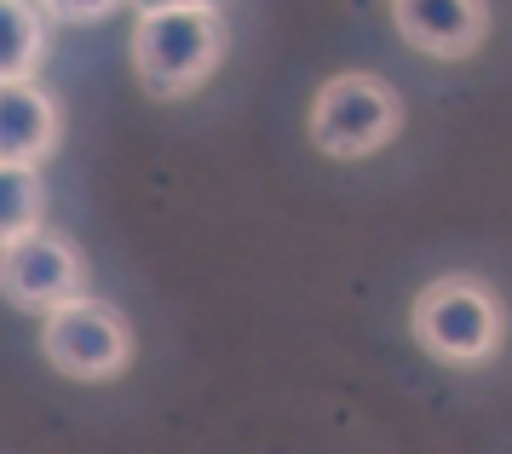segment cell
I'll use <instances>...</instances> for the list:
<instances>
[{
	"label": "cell",
	"mask_w": 512,
	"mask_h": 454,
	"mask_svg": "<svg viewBox=\"0 0 512 454\" xmlns=\"http://www.w3.org/2000/svg\"><path fill=\"white\" fill-rule=\"evenodd\" d=\"M409 334L443 368H478L507 340V311L478 276H438L409 305Z\"/></svg>",
	"instance_id": "1"
},
{
	"label": "cell",
	"mask_w": 512,
	"mask_h": 454,
	"mask_svg": "<svg viewBox=\"0 0 512 454\" xmlns=\"http://www.w3.org/2000/svg\"><path fill=\"white\" fill-rule=\"evenodd\" d=\"M403 133V92L374 75V69H340L328 75L311 110H305V138L328 161H363L380 156Z\"/></svg>",
	"instance_id": "2"
},
{
	"label": "cell",
	"mask_w": 512,
	"mask_h": 454,
	"mask_svg": "<svg viewBox=\"0 0 512 454\" xmlns=\"http://www.w3.org/2000/svg\"><path fill=\"white\" fill-rule=\"evenodd\" d=\"M133 75L156 98H185L225 64V12L219 6H190V12H144L133 23Z\"/></svg>",
	"instance_id": "3"
},
{
	"label": "cell",
	"mask_w": 512,
	"mask_h": 454,
	"mask_svg": "<svg viewBox=\"0 0 512 454\" xmlns=\"http://www.w3.org/2000/svg\"><path fill=\"white\" fill-rule=\"evenodd\" d=\"M41 351H47V363L64 380L110 386L133 363V328H127V317H121L110 299L81 294L70 305L47 311V322H41Z\"/></svg>",
	"instance_id": "4"
},
{
	"label": "cell",
	"mask_w": 512,
	"mask_h": 454,
	"mask_svg": "<svg viewBox=\"0 0 512 454\" xmlns=\"http://www.w3.org/2000/svg\"><path fill=\"white\" fill-rule=\"evenodd\" d=\"M0 294H6V305L35 311V317L81 299L87 294V253H81V242L52 225L6 242L0 248Z\"/></svg>",
	"instance_id": "5"
},
{
	"label": "cell",
	"mask_w": 512,
	"mask_h": 454,
	"mask_svg": "<svg viewBox=\"0 0 512 454\" xmlns=\"http://www.w3.org/2000/svg\"><path fill=\"white\" fill-rule=\"evenodd\" d=\"M392 29L420 58L461 64L489 41V0H392Z\"/></svg>",
	"instance_id": "6"
},
{
	"label": "cell",
	"mask_w": 512,
	"mask_h": 454,
	"mask_svg": "<svg viewBox=\"0 0 512 454\" xmlns=\"http://www.w3.org/2000/svg\"><path fill=\"white\" fill-rule=\"evenodd\" d=\"M64 144V110L41 81H0V167H41Z\"/></svg>",
	"instance_id": "7"
},
{
	"label": "cell",
	"mask_w": 512,
	"mask_h": 454,
	"mask_svg": "<svg viewBox=\"0 0 512 454\" xmlns=\"http://www.w3.org/2000/svg\"><path fill=\"white\" fill-rule=\"evenodd\" d=\"M47 64V12L35 0H0V81H35Z\"/></svg>",
	"instance_id": "8"
},
{
	"label": "cell",
	"mask_w": 512,
	"mask_h": 454,
	"mask_svg": "<svg viewBox=\"0 0 512 454\" xmlns=\"http://www.w3.org/2000/svg\"><path fill=\"white\" fill-rule=\"evenodd\" d=\"M47 225V184L41 167H0V248Z\"/></svg>",
	"instance_id": "9"
},
{
	"label": "cell",
	"mask_w": 512,
	"mask_h": 454,
	"mask_svg": "<svg viewBox=\"0 0 512 454\" xmlns=\"http://www.w3.org/2000/svg\"><path fill=\"white\" fill-rule=\"evenodd\" d=\"M35 6L47 12V23H98L127 0H35Z\"/></svg>",
	"instance_id": "10"
},
{
	"label": "cell",
	"mask_w": 512,
	"mask_h": 454,
	"mask_svg": "<svg viewBox=\"0 0 512 454\" xmlns=\"http://www.w3.org/2000/svg\"><path fill=\"white\" fill-rule=\"evenodd\" d=\"M127 6H133V12H190V6H219V0H127Z\"/></svg>",
	"instance_id": "11"
}]
</instances>
